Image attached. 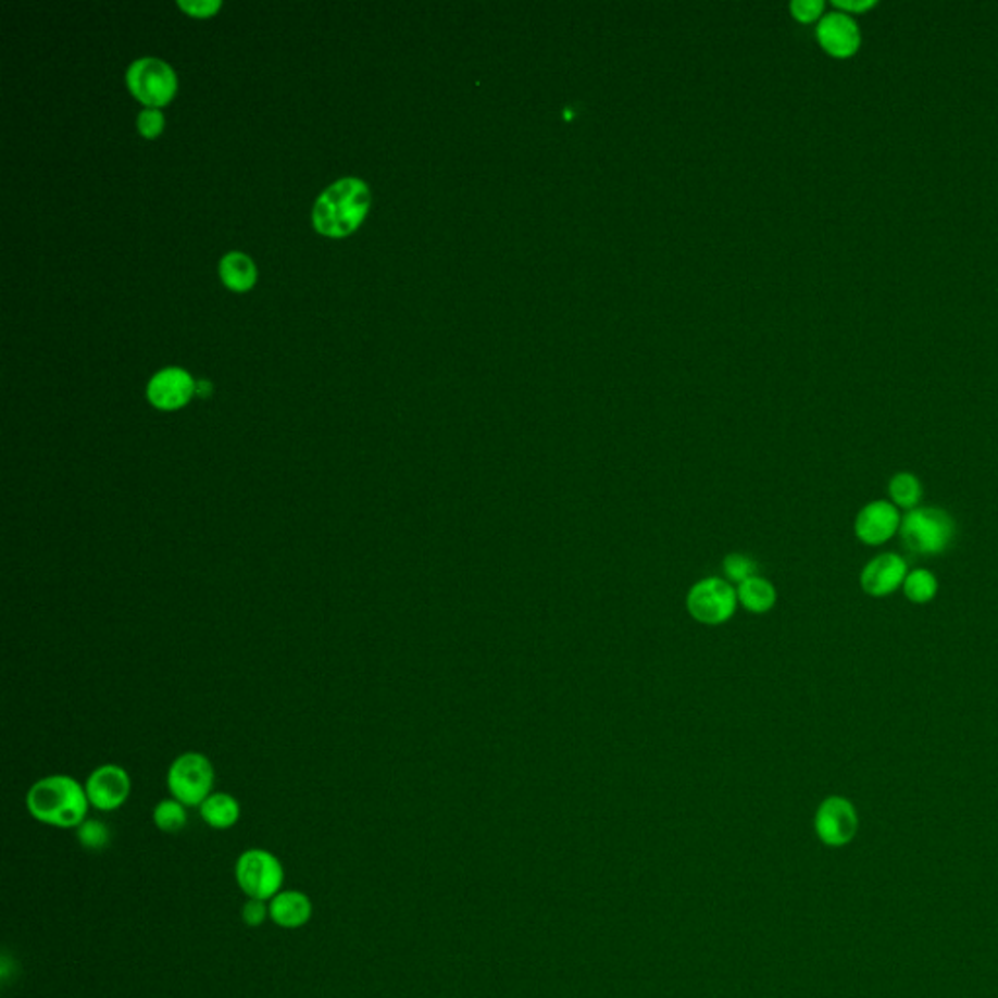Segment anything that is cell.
<instances>
[{
	"mask_svg": "<svg viewBox=\"0 0 998 998\" xmlns=\"http://www.w3.org/2000/svg\"><path fill=\"white\" fill-rule=\"evenodd\" d=\"M26 808L34 820L57 827V829H76L83 821L88 820L90 801L86 796L85 784L68 774H51L32 784L26 794Z\"/></svg>",
	"mask_w": 998,
	"mask_h": 998,
	"instance_id": "cell-1",
	"label": "cell"
},
{
	"mask_svg": "<svg viewBox=\"0 0 998 998\" xmlns=\"http://www.w3.org/2000/svg\"><path fill=\"white\" fill-rule=\"evenodd\" d=\"M371 191L358 178H344L332 184L314 203V228L330 238L351 235L367 215Z\"/></svg>",
	"mask_w": 998,
	"mask_h": 998,
	"instance_id": "cell-2",
	"label": "cell"
},
{
	"mask_svg": "<svg viewBox=\"0 0 998 998\" xmlns=\"http://www.w3.org/2000/svg\"><path fill=\"white\" fill-rule=\"evenodd\" d=\"M166 786L174 800L186 808H199L213 794L215 769L208 754L198 751L182 753L170 764Z\"/></svg>",
	"mask_w": 998,
	"mask_h": 998,
	"instance_id": "cell-3",
	"label": "cell"
},
{
	"mask_svg": "<svg viewBox=\"0 0 998 998\" xmlns=\"http://www.w3.org/2000/svg\"><path fill=\"white\" fill-rule=\"evenodd\" d=\"M901 537L914 554H943L953 542L956 523L944 509H913L901 523Z\"/></svg>",
	"mask_w": 998,
	"mask_h": 998,
	"instance_id": "cell-4",
	"label": "cell"
},
{
	"mask_svg": "<svg viewBox=\"0 0 998 998\" xmlns=\"http://www.w3.org/2000/svg\"><path fill=\"white\" fill-rule=\"evenodd\" d=\"M235 877L248 899L272 901L282 891L285 872L282 860L270 850L250 848L236 860Z\"/></svg>",
	"mask_w": 998,
	"mask_h": 998,
	"instance_id": "cell-5",
	"label": "cell"
},
{
	"mask_svg": "<svg viewBox=\"0 0 998 998\" xmlns=\"http://www.w3.org/2000/svg\"><path fill=\"white\" fill-rule=\"evenodd\" d=\"M127 86L139 102L149 105L151 110H157L161 105L169 104L174 98L178 80L169 63H164L161 59L147 57V59L135 61L129 66Z\"/></svg>",
	"mask_w": 998,
	"mask_h": 998,
	"instance_id": "cell-6",
	"label": "cell"
},
{
	"mask_svg": "<svg viewBox=\"0 0 998 998\" xmlns=\"http://www.w3.org/2000/svg\"><path fill=\"white\" fill-rule=\"evenodd\" d=\"M737 589L722 577H707L698 582L687 597V609L695 621L702 624H722L734 616Z\"/></svg>",
	"mask_w": 998,
	"mask_h": 998,
	"instance_id": "cell-7",
	"label": "cell"
},
{
	"mask_svg": "<svg viewBox=\"0 0 998 998\" xmlns=\"http://www.w3.org/2000/svg\"><path fill=\"white\" fill-rule=\"evenodd\" d=\"M90 808L98 811H115L129 800L132 776L120 764H102L85 782Z\"/></svg>",
	"mask_w": 998,
	"mask_h": 998,
	"instance_id": "cell-8",
	"label": "cell"
},
{
	"mask_svg": "<svg viewBox=\"0 0 998 998\" xmlns=\"http://www.w3.org/2000/svg\"><path fill=\"white\" fill-rule=\"evenodd\" d=\"M815 831L827 847H845L857 837V808L847 798L831 796L818 810Z\"/></svg>",
	"mask_w": 998,
	"mask_h": 998,
	"instance_id": "cell-9",
	"label": "cell"
},
{
	"mask_svg": "<svg viewBox=\"0 0 998 998\" xmlns=\"http://www.w3.org/2000/svg\"><path fill=\"white\" fill-rule=\"evenodd\" d=\"M194 395H196V381L189 377L184 369L178 367L164 369L161 373H157L147 388V396L151 404L164 412L184 408Z\"/></svg>",
	"mask_w": 998,
	"mask_h": 998,
	"instance_id": "cell-10",
	"label": "cell"
},
{
	"mask_svg": "<svg viewBox=\"0 0 998 998\" xmlns=\"http://www.w3.org/2000/svg\"><path fill=\"white\" fill-rule=\"evenodd\" d=\"M901 527V517L894 503L889 501H872L858 513L854 523L857 537L870 547H880L894 537L897 528Z\"/></svg>",
	"mask_w": 998,
	"mask_h": 998,
	"instance_id": "cell-11",
	"label": "cell"
},
{
	"mask_svg": "<svg viewBox=\"0 0 998 998\" xmlns=\"http://www.w3.org/2000/svg\"><path fill=\"white\" fill-rule=\"evenodd\" d=\"M818 39L831 55L848 57L860 48V26L847 12H829L823 16L818 28Z\"/></svg>",
	"mask_w": 998,
	"mask_h": 998,
	"instance_id": "cell-12",
	"label": "cell"
},
{
	"mask_svg": "<svg viewBox=\"0 0 998 998\" xmlns=\"http://www.w3.org/2000/svg\"><path fill=\"white\" fill-rule=\"evenodd\" d=\"M907 577V564L903 558L897 554H882L868 562L864 572L860 575V585L872 597H884L894 594L901 587Z\"/></svg>",
	"mask_w": 998,
	"mask_h": 998,
	"instance_id": "cell-13",
	"label": "cell"
},
{
	"mask_svg": "<svg viewBox=\"0 0 998 998\" xmlns=\"http://www.w3.org/2000/svg\"><path fill=\"white\" fill-rule=\"evenodd\" d=\"M311 916V897L297 889H285V891L282 889L270 901V919L274 921V924L287 931H295V928L309 924Z\"/></svg>",
	"mask_w": 998,
	"mask_h": 998,
	"instance_id": "cell-14",
	"label": "cell"
},
{
	"mask_svg": "<svg viewBox=\"0 0 998 998\" xmlns=\"http://www.w3.org/2000/svg\"><path fill=\"white\" fill-rule=\"evenodd\" d=\"M199 815L211 829H230L240 820V803L228 791H213L208 800L199 806Z\"/></svg>",
	"mask_w": 998,
	"mask_h": 998,
	"instance_id": "cell-15",
	"label": "cell"
},
{
	"mask_svg": "<svg viewBox=\"0 0 998 998\" xmlns=\"http://www.w3.org/2000/svg\"><path fill=\"white\" fill-rule=\"evenodd\" d=\"M219 272H221V279L225 283L228 289L233 291H248L254 287L255 277H258V272H255V265L250 258L246 254H240V252H230L226 254L223 260H221V265H219Z\"/></svg>",
	"mask_w": 998,
	"mask_h": 998,
	"instance_id": "cell-16",
	"label": "cell"
},
{
	"mask_svg": "<svg viewBox=\"0 0 998 998\" xmlns=\"http://www.w3.org/2000/svg\"><path fill=\"white\" fill-rule=\"evenodd\" d=\"M737 601L744 604L747 611L763 614L771 611L776 603V589L769 579L754 575L744 584L737 585Z\"/></svg>",
	"mask_w": 998,
	"mask_h": 998,
	"instance_id": "cell-17",
	"label": "cell"
},
{
	"mask_svg": "<svg viewBox=\"0 0 998 998\" xmlns=\"http://www.w3.org/2000/svg\"><path fill=\"white\" fill-rule=\"evenodd\" d=\"M889 494L897 508L913 511L923 498V484L911 472H899L889 482Z\"/></svg>",
	"mask_w": 998,
	"mask_h": 998,
	"instance_id": "cell-18",
	"label": "cell"
},
{
	"mask_svg": "<svg viewBox=\"0 0 998 998\" xmlns=\"http://www.w3.org/2000/svg\"><path fill=\"white\" fill-rule=\"evenodd\" d=\"M152 821L162 833H179L188 825V808L174 798L162 800L152 810Z\"/></svg>",
	"mask_w": 998,
	"mask_h": 998,
	"instance_id": "cell-19",
	"label": "cell"
},
{
	"mask_svg": "<svg viewBox=\"0 0 998 998\" xmlns=\"http://www.w3.org/2000/svg\"><path fill=\"white\" fill-rule=\"evenodd\" d=\"M903 589L911 603H931L938 594V579L928 570H914L905 577Z\"/></svg>",
	"mask_w": 998,
	"mask_h": 998,
	"instance_id": "cell-20",
	"label": "cell"
},
{
	"mask_svg": "<svg viewBox=\"0 0 998 998\" xmlns=\"http://www.w3.org/2000/svg\"><path fill=\"white\" fill-rule=\"evenodd\" d=\"M76 840H78L80 847L86 848V850L100 852V850H104V848L110 845L112 833L108 829V825H105L104 821L85 820L76 827Z\"/></svg>",
	"mask_w": 998,
	"mask_h": 998,
	"instance_id": "cell-21",
	"label": "cell"
},
{
	"mask_svg": "<svg viewBox=\"0 0 998 998\" xmlns=\"http://www.w3.org/2000/svg\"><path fill=\"white\" fill-rule=\"evenodd\" d=\"M724 572L729 582L741 585L757 575V562L745 554H729L724 560Z\"/></svg>",
	"mask_w": 998,
	"mask_h": 998,
	"instance_id": "cell-22",
	"label": "cell"
},
{
	"mask_svg": "<svg viewBox=\"0 0 998 998\" xmlns=\"http://www.w3.org/2000/svg\"><path fill=\"white\" fill-rule=\"evenodd\" d=\"M270 919V901H260V899H246L242 905V921L250 928H258Z\"/></svg>",
	"mask_w": 998,
	"mask_h": 998,
	"instance_id": "cell-23",
	"label": "cell"
},
{
	"mask_svg": "<svg viewBox=\"0 0 998 998\" xmlns=\"http://www.w3.org/2000/svg\"><path fill=\"white\" fill-rule=\"evenodd\" d=\"M137 127L142 137L154 139L161 135L164 129V115L159 110H145L137 117Z\"/></svg>",
	"mask_w": 998,
	"mask_h": 998,
	"instance_id": "cell-24",
	"label": "cell"
},
{
	"mask_svg": "<svg viewBox=\"0 0 998 998\" xmlns=\"http://www.w3.org/2000/svg\"><path fill=\"white\" fill-rule=\"evenodd\" d=\"M221 2L217 0H194V2H186V0H179V9L184 12H188L189 16L194 18H209L213 16L217 10H221Z\"/></svg>",
	"mask_w": 998,
	"mask_h": 998,
	"instance_id": "cell-25",
	"label": "cell"
},
{
	"mask_svg": "<svg viewBox=\"0 0 998 998\" xmlns=\"http://www.w3.org/2000/svg\"><path fill=\"white\" fill-rule=\"evenodd\" d=\"M791 12L801 22H811V20L820 18L823 2L821 0H796L791 2Z\"/></svg>",
	"mask_w": 998,
	"mask_h": 998,
	"instance_id": "cell-26",
	"label": "cell"
},
{
	"mask_svg": "<svg viewBox=\"0 0 998 998\" xmlns=\"http://www.w3.org/2000/svg\"><path fill=\"white\" fill-rule=\"evenodd\" d=\"M838 9L843 12H864V10L876 7V0H835Z\"/></svg>",
	"mask_w": 998,
	"mask_h": 998,
	"instance_id": "cell-27",
	"label": "cell"
},
{
	"mask_svg": "<svg viewBox=\"0 0 998 998\" xmlns=\"http://www.w3.org/2000/svg\"><path fill=\"white\" fill-rule=\"evenodd\" d=\"M211 388L213 387H211V383H208V381H199V383H196V395L209 396L211 395Z\"/></svg>",
	"mask_w": 998,
	"mask_h": 998,
	"instance_id": "cell-28",
	"label": "cell"
}]
</instances>
